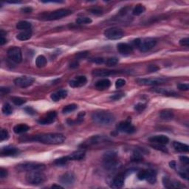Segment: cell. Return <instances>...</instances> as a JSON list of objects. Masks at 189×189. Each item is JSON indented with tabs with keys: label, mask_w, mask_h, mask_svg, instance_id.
I'll use <instances>...</instances> for the list:
<instances>
[{
	"label": "cell",
	"mask_w": 189,
	"mask_h": 189,
	"mask_svg": "<svg viewBox=\"0 0 189 189\" xmlns=\"http://www.w3.org/2000/svg\"><path fill=\"white\" fill-rule=\"evenodd\" d=\"M85 152L84 150H79L75 151V152H72V154H70V155H68L69 160H81L83 159L85 157Z\"/></svg>",
	"instance_id": "obj_23"
},
{
	"label": "cell",
	"mask_w": 189,
	"mask_h": 189,
	"mask_svg": "<svg viewBox=\"0 0 189 189\" xmlns=\"http://www.w3.org/2000/svg\"><path fill=\"white\" fill-rule=\"evenodd\" d=\"M52 188H62V186H61L59 185H52Z\"/></svg>",
	"instance_id": "obj_64"
},
{
	"label": "cell",
	"mask_w": 189,
	"mask_h": 189,
	"mask_svg": "<svg viewBox=\"0 0 189 189\" xmlns=\"http://www.w3.org/2000/svg\"><path fill=\"white\" fill-rule=\"evenodd\" d=\"M179 174L180 175V177H181L183 178V179L187 180H188L189 175H188V169L180 170V171H179Z\"/></svg>",
	"instance_id": "obj_44"
},
{
	"label": "cell",
	"mask_w": 189,
	"mask_h": 189,
	"mask_svg": "<svg viewBox=\"0 0 189 189\" xmlns=\"http://www.w3.org/2000/svg\"><path fill=\"white\" fill-rule=\"evenodd\" d=\"M93 122L101 126H108L114 123L115 117L110 112L107 111H96L92 114Z\"/></svg>",
	"instance_id": "obj_2"
},
{
	"label": "cell",
	"mask_w": 189,
	"mask_h": 189,
	"mask_svg": "<svg viewBox=\"0 0 189 189\" xmlns=\"http://www.w3.org/2000/svg\"><path fill=\"white\" fill-rule=\"evenodd\" d=\"M6 42H7V39H5L4 36H1V38H0V44L4 45Z\"/></svg>",
	"instance_id": "obj_61"
},
{
	"label": "cell",
	"mask_w": 189,
	"mask_h": 189,
	"mask_svg": "<svg viewBox=\"0 0 189 189\" xmlns=\"http://www.w3.org/2000/svg\"><path fill=\"white\" fill-rule=\"evenodd\" d=\"M152 146L153 147L154 149H155L162 151V152H168L167 149H166V147H165L163 144H158V143H156V144L152 145Z\"/></svg>",
	"instance_id": "obj_46"
},
{
	"label": "cell",
	"mask_w": 189,
	"mask_h": 189,
	"mask_svg": "<svg viewBox=\"0 0 189 189\" xmlns=\"http://www.w3.org/2000/svg\"><path fill=\"white\" fill-rule=\"evenodd\" d=\"M75 176H74V174L71 172L66 173V174H63L59 178L60 183H61L62 185H67V186H70V185L73 184V183H75Z\"/></svg>",
	"instance_id": "obj_14"
},
{
	"label": "cell",
	"mask_w": 189,
	"mask_h": 189,
	"mask_svg": "<svg viewBox=\"0 0 189 189\" xmlns=\"http://www.w3.org/2000/svg\"><path fill=\"white\" fill-rule=\"evenodd\" d=\"M125 182V174H119L114 178L111 187L112 188H121L124 186Z\"/></svg>",
	"instance_id": "obj_18"
},
{
	"label": "cell",
	"mask_w": 189,
	"mask_h": 189,
	"mask_svg": "<svg viewBox=\"0 0 189 189\" xmlns=\"http://www.w3.org/2000/svg\"><path fill=\"white\" fill-rule=\"evenodd\" d=\"M34 81L35 79L30 76H22V77L16 79L13 82H14L16 86H19V87L26 88L33 84Z\"/></svg>",
	"instance_id": "obj_10"
},
{
	"label": "cell",
	"mask_w": 189,
	"mask_h": 189,
	"mask_svg": "<svg viewBox=\"0 0 189 189\" xmlns=\"http://www.w3.org/2000/svg\"><path fill=\"white\" fill-rule=\"evenodd\" d=\"M67 96V91L65 89H61L58 91L55 92L51 95L50 98L53 101H59L60 100L64 99Z\"/></svg>",
	"instance_id": "obj_22"
},
{
	"label": "cell",
	"mask_w": 189,
	"mask_h": 189,
	"mask_svg": "<svg viewBox=\"0 0 189 189\" xmlns=\"http://www.w3.org/2000/svg\"><path fill=\"white\" fill-rule=\"evenodd\" d=\"M29 129H30V127L25 124H18L13 127V131L16 134H22V133H25L28 131Z\"/></svg>",
	"instance_id": "obj_28"
},
{
	"label": "cell",
	"mask_w": 189,
	"mask_h": 189,
	"mask_svg": "<svg viewBox=\"0 0 189 189\" xmlns=\"http://www.w3.org/2000/svg\"><path fill=\"white\" fill-rule=\"evenodd\" d=\"M121 72L117 70H94L93 72V75L96 77H107V76L114 75V74L120 73Z\"/></svg>",
	"instance_id": "obj_19"
},
{
	"label": "cell",
	"mask_w": 189,
	"mask_h": 189,
	"mask_svg": "<svg viewBox=\"0 0 189 189\" xmlns=\"http://www.w3.org/2000/svg\"><path fill=\"white\" fill-rule=\"evenodd\" d=\"M77 108H78V106L76 104H74V103H72V104L67 105V106H66V107H64L63 110H62V112H63L64 114L70 113V112H73V111H75Z\"/></svg>",
	"instance_id": "obj_36"
},
{
	"label": "cell",
	"mask_w": 189,
	"mask_h": 189,
	"mask_svg": "<svg viewBox=\"0 0 189 189\" xmlns=\"http://www.w3.org/2000/svg\"><path fill=\"white\" fill-rule=\"evenodd\" d=\"M146 107V105L144 104V103H138L137 105H135V110L138 112H142L143 111Z\"/></svg>",
	"instance_id": "obj_47"
},
{
	"label": "cell",
	"mask_w": 189,
	"mask_h": 189,
	"mask_svg": "<svg viewBox=\"0 0 189 189\" xmlns=\"http://www.w3.org/2000/svg\"><path fill=\"white\" fill-rule=\"evenodd\" d=\"M88 54H89V52H87V51L80 52V53H78L77 54H76V56H77V58H85V57L87 56Z\"/></svg>",
	"instance_id": "obj_52"
},
{
	"label": "cell",
	"mask_w": 189,
	"mask_h": 189,
	"mask_svg": "<svg viewBox=\"0 0 189 189\" xmlns=\"http://www.w3.org/2000/svg\"><path fill=\"white\" fill-rule=\"evenodd\" d=\"M117 63H118V59L115 58V57H111V58H107L105 61L106 65L107 66H110V67L116 65Z\"/></svg>",
	"instance_id": "obj_39"
},
{
	"label": "cell",
	"mask_w": 189,
	"mask_h": 189,
	"mask_svg": "<svg viewBox=\"0 0 189 189\" xmlns=\"http://www.w3.org/2000/svg\"><path fill=\"white\" fill-rule=\"evenodd\" d=\"M147 176V170H142L138 172V178L140 180H145Z\"/></svg>",
	"instance_id": "obj_45"
},
{
	"label": "cell",
	"mask_w": 189,
	"mask_h": 189,
	"mask_svg": "<svg viewBox=\"0 0 189 189\" xmlns=\"http://www.w3.org/2000/svg\"><path fill=\"white\" fill-rule=\"evenodd\" d=\"M166 79H138L136 80V82L140 85L143 86H156L166 82Z\"/></svg>",
	"instance_id": "obj_11"
},
{
	"label": "cell",
	"mask_w": 189,
	"mask_h": 189,
	"mask_svg": "<svg viewBox=\"0 0 189 189\" xmlns=\"http://www.w3.org/2000/svg\"><path fill=\"white\" fill-rule=\"evenodd\" d=\"M149 141L152 143H158V144H163L166 145L169 143V139L168 137L165 136V135H155V136H152L150 138Z\"/></svg>",
	"instance_id": "obj_20"
},
{
	"label": "cell",
	"mask_w": 189,
	"mask_h": 189,
	"mask_svg": "<svg viewBox=\"0 0 189 189\" xmlns=\"http://www.w3.org/2000/svg\"><path fill=\"white\" fill-rule=\"evenodd\" d=\"M7 176H8V171L2 168V169H0V177H1V178H5Z\"/></svg>",
	"instance_id": "obj_58"
},
{
	"label": "cell",
	"mask_w": 189,
	"mask_h": 189,
	"mask_svg": "<svg viewBox=\"0 0 189 189\" xmlns=\"http://www.w3.org/2000/svg\"><path fill=\"white\" fill-rule=\"evenodd\" d=\"M103 166L108 171H115L121 166V162L117 158V154L114 152H107L103 156Z\"/></svg>",
	"instance_id": "obj_3"
},
{
	"label": "cell",
	"mask_w": 189,
	"mask_h": 189,
	"mask_svg": "<svg viewBox=\"0 0 189 189\" xmlns=\"http://www.w3.org/2000/svg\"><path fill=\"white\" fill-rule=\"evenodd\" d=\"M31 24L30 22H26V21H21L16 24V28L18 30H30L31 27Z\"/></svg>",
	"instance_id": "obj_33"
},
{
	"label": "cell",
	"mask_w": 189,
	"mask_h": 189,
	"mask_svg": "<svg viewBox=\"0 0 189 189\" xmlns=\"http://www.w3.org/2000/svg\"><path fill=\"white\" fill-rule=\"evenodd\" d=\"M159 117L161 119L165 120V121H171L174 118V113L171 110H165L159 112Z\"/></svg>",
	"instance_id": "obj_29"
},
{
	"label": "cell",
	"mask_w": 189,
	"mask_h": 189,
	"mask_svg": "<svg viewBox=\"0 0 189 189\" xmlns=\"http://www.w3.org/2000/svg\"><path fill=\"white\" fill-rule=\"evenodd\" d=\"M31 36H32V31L30 30H27L19 33L16 36V39L20 40V41H26V40L30 39Z\"/></svg>",
	"instance_id": "obj_30"
},
{
	"label": "cell",
	"mask_w": 189,
	"mask_h": 189,
	"mask_svg": "<svg viewBox=\"0 0 189 189\" xmlns=\"http://www.w3.org/2000/svg\"><path fill=\"white\" fill-rule=\"evenodd\" d=\"M70 14H72V11L70 10L61 8V9L54 10V11L50 12V13H48L47 14L43 16V19L47 21L57 20L63 18V17L67 16Z\"/></svg>",
	"instance_id": "obj_5"
},
{
	"label": "cell",
	"mask_w": 189,
	"mask_h": 189,
	"mask_svg": "<svg viewBox=\"0 0 189 189\" xmlns=\"http://www.w3.org/2000/svg\"><path fill=\"white\" fill-rule=\"evenodd\" d=\"M145 10V8L143 6V5H137L135 7L134 9L132 10L133 14L135 16H140L141 15L142 13H143Z\"/></svg>",
	"instance_id": "obj_34"
},
{
	"label": "cell",
	"mask_w": 189,
	"mask_h": 189,
	"mask_svg": "<svg viewBox=\"0 0 189 189\" xmlns=\"http://www.w3.org/2000/svg\"><path fill=\"white\" fill-rule=\"evenodd\" d=\"M125 84H126V81H125L124 79H119L116 81L115 86H116V88H121V87H122V86H124Z\"/></svg>",
	"instance_id": "obj_48"
},
{
	"label": "cell",
	"mask_w": 189,
	"mask_h": 189,
	"mask_svg": "<svg viewBox=\"0 0 189 189\" xmlns=\"http://www.w3.org/2000/svg\"><path fill=\"white\" fill-rule=\"evenodd\" d=\"M173 146L175 150L179 152H188L189 150V146L188 145L177 141H174L173 143Z\"/></svg>",
	"instance_id": "obj_26"
},
{
	"label": "cell",
	"mask_w": 189,
	"mask_h": 189,
	"mask_svg": "<svg viewBox=\"0 0 189 189\" xmlns=\"http://www.w3.org/2000/svg\"><path fill=\"white\" fill-rule=\"evenodd\" d=\"M2 110L3 113L6 114V115H9V114H11L13 113V107H12L11 105L9 104L8 103H5V104L3 105Z\"/></svg>",
	"instance_id": "obj_37"
},
{
	"label": "cell",
	"mask_w": 189,
	"mask_h": 189,
	"mask_svg": "<svg viewBox=\"0 0 189 189\" xmlns=\"http://www.w3.org/2000/svg\"><path fill=\"white\" fill-rule=\"evenodd\" d=\"M0 91H1L2 95H5V94H7V93H9L10 89H9V88H7V87H1V89H0Z\"/></svg>",
	"instance_id": "obj_59"
},
{
	"label": "cell",
	"mask_w": 189,
	"mask_h": 189,
	"mask_svg": "<svg viewBox=\"0 0 189 189\" xmlns=\"http://www.w3.org/2000/svg\"><path fill=\"white\" fill-rule=\"evenodd\" d=\"M87 82V79L84 75H79L76 76L73 79H72L69 83L71 87L73 88H78L81 87V86H84Z\"/></svg>",
	"instance_id": "obj_13"
},
{
	"label": "cell",
	"mask_w": 189,
	"mask_h": 189,
	"mask_svg": "<svg viewBox=\"0 0 189 189\" xmlns=\"http://www.w3.org/2000/svg\"><path fill=\"white\" fill-rule=\"evenodd\" d=\"M103 33H104V36L107 39L111 40L121 39L124 36V31L121 30V29L117 28V27H112V28L107 29V30H105Z\"/></svg>",
	"instance_id": "obj_8"
},
{
	"label": "cell",
	"mask_w": 189,
	"mask_h": 189,
	"mask_svg": "<svg viewBox=\"0 0 189 189\" xmlns=\"http://www.w3.org/2000/svg\"><path fill=\"white\" fill-rule=\"evenodd\" d=\"M11 100L15 105H17V106H21V105L24 104V103L26 102L25 99L19 98V97H13V98H11Z\"/></svg>",
	"instance_id": "obj_40"
},
{
	"label": "cell",
	"mask_w": 189,
	"mask_h": 189,
	"mask_svg": "<svg viewBox=\"0 0 189 189\" xmlns=\"http://www.w3.org/2000/svg\"><path fill=\"white\" fill-rule=\"evenodd\" d=\"M117 49L121 54L125 55H130L133 51L132 47L126 43H119L117 45Z\"/></svg>",
	"instance_id": "obj_17"
},
{
	"label": "cell",
	"mask_w": 189,
	"mask_h": 189,
	"mask_svg": "<svg viewBox=\"0 0 189 189\" xmlns=\"http://www.w3.org/2000/svg\"><path fill=\"white\" fill-rule=\"evenodd\" d=\"M17 169L20 171H42L45 169V166L42 163L34 162H27L19 164L16 166Z\"/></svg>",
	"instance_id": "obj_6"
},
{
	"label": "cell",
	"mask_w": 189,
	"mask_h": 189,
	"mask_svg": "<svg viewBox=\"0 0 189 189\" xmlns=\"http://www.w3.org/2000/svg\"><path fill=\"white\" fill-rule=\"evenodd\" d=\"M156 44H157V41L155 39H152V38H147V39L140 41V43L138 48L141 52H147L154 47Z\"/></svg>",
	"instance_id": "obj_9"
},
{
	"label": "cell",
	"mask_w": 189,
	"mask_h": 189,
	"mask_svg": "<svg viewBox=\"0 0 189 189\" xmlns=\"http://www.w3.org/2000/svg\"><path fill=\"white\" fill-rule=\"evenodd\" d=\"M143 159V157H142L141 154L139 152H135L133 153L132 156H131V160L133 162H140Z\"/></svg>",
	"instance_id": "obj_41"
},
{
	"label": "cell",
	"mask_w": 189,
	"mask_h": 189,
	"mask_svg": "<svg viewBox=\"0 0 189 189\" xmlns=\"http://www.w3.org/2000/svg\"><path fill=\"white\" fill-rule=\"evenodd\" d=\"M8 57L12 61L15 63H21L22 61V54L21 49L18 47H10L8 50Z\"/></svg>",
	"instance_id": "obj_7"
},
{
	"label": "cell",
	"mask_w": 189,
	"mask_h": 189,
	"mask_svg": "<svg viewBox=\"0 0 189 189\" xmlns=\"http://www.w3.org/2000/svg\"><path fill=\"white\" fill-rule=\"evenodd\" d=\"M89 11L91 12V13H94V14H100V13H102V10L98 8H92V9L89 10Z\"/></svg>",
	"instance_id": "obj_55"
},
{
	"label": "cell",
	"mask_w": 189,
	"mask_h": 189,
	"mask_svg": "<svg viewBox=\"0 0 189 189\" xmlns=\"http://www.w3.org/2000/svg\"><path fill=\"white\" fill-rule=\"evenodd\" d=\"M124 96H125V94L124 93H116V94L111 95L110 98L112 100H118L120 99H121V98Z\"/></svg>",
	"instance_id": "obj_42"
},
{
	"label": "cell",
	"mask_w": 189,
	"mask_h": 189,
	"mask_svg": "<svg viewBox=\"0 0 189 189\" xmlns=\"http://www.w3.org/2000/svg\"><path fill=\"white\" fill-rule=\"evenodd\" d=\"M92 61L96 64H103L104 62V59L103 58H95L91 60Z\"/></svg>",
	"instance_id": "obj_56"
},
{
	"label": "cell",
	"mask_w": 189,
	"mask_h": 189,
	"mask_svg": "<svg viewBox=\"0 0 189 189\" xmlns=\"http://www.w3.org/2000/svg\"><path fill=\"white\" fill-rule=\"evenodd\" d=\"M156 93H159L164 95H168V96H177V93L174 91L169 89H163V88H155L153 89Z\"/></svg>",
	"instance_id": "obj_31"
},
{
	"label": "cell",
	"mask_w": 189,
	"mask_h": 189,
	"mask_svg": "<svg viewBox=\"0 0 189 189\" xmlns=\"http://www.w3.org/2000/svg\"><path fill=\"white\" fill-rule=\"evenodd\" d=\"M163 184L165 188H185L184 185H182L179 182L173 181V180H171L169 178L166 177L163 178Z\"/></svg>",
	"instance_id": "obj_16"
},
{
	"label": "cell",
	"mask_w": 189,
	"mask_h": 189,
	"mask_svg": "<svg viewBox=\"0 0 189 189\" xmlns=\"http://www.w3.org/2000/svg\"><path fill=\"white\" fill-rule=\"evenodd\" d=\"M169 166H170V167L172 168V169H174L177 166L176 162H175V161H171V162L169 163Z\"/></svg>",
	"instance_id": "obj_63"
},
{
	"label": "cell",
	"mask_w": 189,
	"mask_h": 189,
	"mask_svg": "<svg viewBox=\"0 0 189 189\" xmlns=\"http://www.w3.org/2000/svg\"><path fill=\"white\" fill-rule=\"evenodd\" d=\"M177 88L182 91H188L189 89V85L188 84H178Z\"/></svg>",
	"instance_id": "obj_49"
},
{
	"label": "cell",
	"mask_w": 189,
	"mask_h": 189,
	"mask_svg": "<svg viewBox=\"0 0 189 189\" xmlns=\"http://www.w3.org/2000/svg\"><path fill=\"white\" fill-rule=\"evenodd\" d=\"M40 171H28V173L26 175L27 183L33 185H39L44 183L46 181L47 177L45 174Z\"/></svg>",
	"instance_id": "obj_4"
},
{
	"label": "cell",
	"mask_w": 189,
	"mask_h": 189,
	"mask_svg": "<svg viewBox=\"0 0 189 189\" xmlns=\"http://www.w3.org/2000/svg\"><path fill=\"white\" fill-rule=\"evenodd\" d=\"M9 138V134H8V131L5 129H2L1 130V134H0V140L1 141L7 140Z\"/></svg>",
	"instance_id": "obj_43"
},
{
	"label": "cell",
	"mask_w": 189,
	"mask_h": 189,
	"mask_svg": "<svg viewBox=\"0 0 189 189\" xmlns=\"http://www.w3.org/2000/svg\"><path fill=\"white\" fill-rule=\"evenodd\" d=\"M117 129L118 131L127 134H132L135 131V128L132 126L129 121H122L117 126Z\"/></svg>",
	"instance_id": "obj_12"
},
{
	"label": "cell",
	"mask_w": 189,
	"mask_h": 189,
	"mask_svg": "<svg viewBox=\"0 0 189 189\" xmlns=\"http://www.w3.org/2000/svg\"><path fill=\"white\" fill-rule=\"evenodd\" d=\"M111 81L107 79H100L95 83V88L98 90H105L110 88Z\"/></svg>",
	"instance_id": "obj_21"
},
{
	"label": "cell",
	"mask_w": 189,
	"mask_h": 189,
	"mask_svg": "<svg viewBox=\"0 0 189 189\" xmlns=\"http://www.w3.org/2000/svg\"><path fill=\"white\" fill-rule=\"evenodd\" d=\"M25 111L26 113L28 114H30V115H33V114H35L36 113V111L30 107H26V108H25Z\"/></svg>",
	"instance_id": "obj_51"
},
{
	"label": "cell",
	"mask_w": 189,
	"mask_h": 189,
	"mask_svg": "<svg viewBox=\"0 0 189 189\" xmlns=\"http://www.w3.org/2000/svg\"><path fill=\"white\" fill-rule=\"evenodd\" d=\"M158 70H159V67L156 65H151L148 67V70H149V72H157V71Z\"/></svg>",
	"instance_id": "obj_53"
},
{
	"label": "cell",
	"mask_w": 189,
	"mask_h": 189,
	"mask_svg": "<svg viewBox=\"0 0 189 189\" xmlns=\"http://www.w3.org/2000/svg\"><path fill=\"white\" fill-rule=\"evenodd\" d=\"M47 58L46 57L42 55H40L36 58V67H39V68H42L46 66L47 65Z\"/></svg>",
	"instance_id": "obj_32"
},
{
	"label": "cell",
	"mask_w": 189,
	"mask_h": 189,
	"mask_svg": "<svg viewBox=\"0 0 189 189\" xmlns=\"http://www.w3.org/2000/svg\"><path fill=\"white\" fill-rule=\"evenodd\" d=\"M180 44L183 47H188L189 45V39L188 38H184L180 41Z\"/></svg>",
	"instance_id": "obj_50"
},
{
	"label": "cell",
	"mask_w": 189,
	"mask_h": 189,
	"mask_svg": "<svg viewBox=\"0 0 189 189\" xmlns=\"http://www.w3.org/2000/svg\"><path fill=\"white\" fill-rule=\"evenodd\" d=\"M19 153V150L13 147H4L2 149V156H15Z\"/></svg>",
	"instance_id": "obj_25"
},
{
	"label": "cell",
	"mask_w": 189,
	"mask_h": 189,
	"mask_svg": "<svg viewBox=\"0 0 189 189\" xmlns=\"http://www.w3.org/2000/svg\"><path fill=\"white\" fill-rule=\"evenodd\" d=\"M140 41H141V39H137L134 40V41H132V43H133V44H134L135 47H138L139 46V44H140Z\"/></svg>",
	"instance_id": "obj_60"
},
{
	"label": "cell",
	"mask_w": 189,
	"mask_h": 189,
	"mask_svg": "<svg viewBox=\"0 0 189 189\" xmlns=\"http://www.w3.org/2000/svg\"><path fill=\"white\" fill-rule=\"evenodd\" d=\"M21 11H22V13H29L33 11V9L31 8H30V7H25V8H22V9H21Z\"/></svg>",
	"instance_id": "obj_57"
},
{
	"label": "cell",
	"mask_w": 189,
	"mask_h": 189,
	"mask_svg": "<svg viewBox=\"0 0 189 189\" xmlns=\"http://www.w3.org/2000/svg\"><path fill=\"white\" fill-rule=\"evenodd\" d=\"M92 19L89 17H79L76 19V23L79 25H87L92 23Z\"/></svg>",
	"instance_id": "obj_38"
},
{
	"label": "cell",
	"mask_w": 189,
	"mask_h": 189,
	"mask_svg": "<svg viewBox=\"0 0 189 189\" xmlns=\"http://www.w3.org/2000/svg\"><path fill=\"white\" fill-rule=\"evenodd\" d=\"M69 161L70 160H69L68 157L66 156V157H60V158L55 159V160L54 161V164L58 166H63L67 164Z\"/></svg>",
	"instance_id": "obj_35"
},
{
	"label": "cell",
	"mask_w": 189,
	"mask_h": 189,
	"mask_svg": "<svg viewBox=\"0 0 189 189\" xmlns=\"http://www.w3.org/2000/svg\"><path fill=\"white\" fill-rule=\"evenodd\" d=\"M24 141H39L44 144L56 145L63 143L65 140V136L59 133H48V134H42L39 135L30 137L28 138H25Z\"/></svg>",
	"instance_id": "obj_1"
},
{
	"label": "cell",
	"mask_w": 189,
	"mask_h": 189,
	"mask_svg": "<svg viewBox=\"0 0 189 189\" xmlns=\"http://www.w3.org/2000/svg\"><path fill=\"white\" fill-rule=\"evenodd\" d=\"M145 180L150 184H154L157 181V173L154 170H147V176Z\"/></svg>",
	"instance_id": "obj_27"
},
{
	"label": "cell",
	"mask_w": 189,
	"mask_h": 189,
	"mask_svg": "<svg viewBox=\"0 0 189 189\" xmlns=\"http://www.w3.org/2000/svg\"><path fill=\"white\" fill-rule=\"evenodd\" d=\"M180 159L183 164L187 165V166L189 164V158L188 157H186V156H180Z\"/></svg>",
	"instance_id": "obj_54"
},
{
	"label": "cell",
	"mask_w": 189,
	"mask_h": 189,
	"mask_svg": "<svg viewBox=\"0 0 189 189\" xmlns=\"http://www.w3.org/2000/svg\"><path fill=\"white\" fill-rule=\"evenodd\" d=\"M106 140H107V138L102 136V135H95V136L92 137L88 140V142H86V145H96L102 143V142H104Z\"/></svg>",
	"instance_id": "obj_24"
},
{
	"label": "cell",
	"mask_w": 189,
	"mask_h": 189,
	"mask_svg": "<svg viewBox=\"0 0 189 189\" xmlns=\"http://www.w3.org/2000/svg\"><path fill=\"white\" fill-rule=\"evenodd\" d=\"M57 114L55 111L53 112H50L46 114V116L44 117H41L39 120H38V123L41 125H48L52 124L55 121V117H56Z\"/></svg>",
	"instance_id": "obj_15"
},
{
	"label": "cell",
	"mask_w": 189,
	"mask_h": 189,
	"mask_svg": "<svg viewBox=\"0 0 189 189\" xmlns=\"http://www.w3.org/2000/svg\"><path fill=\"white\" fill-rule=\"evenodd\" d=\"M78 66H79V63H78L77 61H73L70 64V68H76Z\"/></svg>",
	"instance_id": "obj_62"
}]
</instances>
